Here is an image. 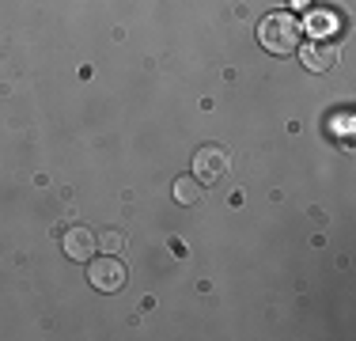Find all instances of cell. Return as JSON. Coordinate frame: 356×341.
<instances>
[{"mask_svg": "<svg viewBox=\"0 0 356 341\" xmlns=\"http://www.w3.org/2000/svg\"><path fill=\"white\" fill-rule=\"evenodd\" d=\"M300 38H303V27H300V19L288 15V12L266 15L261 27H258V42L269 49V54H277V57L296 54V49H300Z\"/></svg>", "mask_w": 356, "mask_h": 341, "instance_id": "6da1fadb", "label": "cell"}, {"mask_svg": "<svg viewBox=\"0 0 356 341\" xmlns=\"http://www.w3.org/2000/svg\"><path fill=\"white\" fill-rule=\"evenodd\" d=\"M61 246H65V254H69L72 262H91V254H95V235H91V228L72 224V228H65Z\"/></svg>", "mask_w": 356, "mask_h": 341, "instance_id": "277c9868", "label": "cell"}, {"mask_svg": "<svg viewBox=\"0 0 356 341\" xmlns=\"http://www.w3.org/2000/svg\"><path fill=\"white\" fill-rule=\"evenodd\" d=\"M227 167H232V156H227L220 144H205V148L193 156V178H197V182H220V178L227 175Z\"/></svg>", "mask_w": 356, "mask_h": 341, "instance_id": "7a4b0ae2", "label": "cell"}, {"mask_svg": "<svg viewBox=\"0 0 356 341\" xmlns=\"http://www.w3.org/2000/svg\"><path fill=\"white\" fill-rule=\"evenodd\" d=\"M330 23H337L334 12H318V15H315V27H330Z\"/></svg>", "mask_w": 356, "mask_h": 341, "instance_id": "52a82bcc", "label": "cell"}, {"mask_svg": "<svg viewBox=\"0 0 356 341\" xmlns=\"http://www.w3.org/2000/svg\"><path fill=\"white\" fill-rule=\"evenodd\" d=\"M303 65H307L311 72H326V68H334L337 65V46L326 42V38L307 42V46H303Z\"/></svg>", "mask_w": 356, "mask_h": 341, "instance_id": "5b68a950", "label": "cell"}, {"mask_svg": "<svg viewBox=\"0 0 356 341\" xmlns=\"http://www.w3.org/2000/svg\"><path fill=\"white\" fill-rule=\"evenodd\" d=\"M175 198L182 205L201 201V182H197V178H178V182H175Z\"/></svg>", "mask_w": 356, "mask_h": 341, "instance_id": "8992f818", "label": "cell"}, {"mask_svg": "<svg viewBox=\"0 0 356 341\" xmlns=\"http://www.w3.org/2000/svg\"><path fill=\"white\" fill-rule=\"evenodd\" d=\"M125 266L118 258H91V273H88V280H91V288H99V292H118V288L125 285Z\"/></svg>", "mask_w": 356, "mask_h": 341, "instance_id": "3957f363", "label": "cell"}]
</instances>
